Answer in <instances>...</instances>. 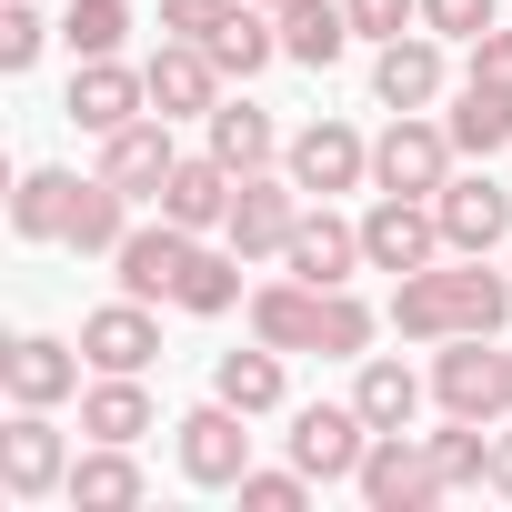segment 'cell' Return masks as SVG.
Instances as JSON below:
<instances>
[{
    "mask_svg": "<svg viewBox=\"0 0 512 512\" xmlns=\"http://www.w3.org/2000/svg\"><path fill=\"white\" fill-rule=\"evenodd\" d=\"M231 11H241V0H161V31H181V41H211Z\"/></svg>",
    "mask_w": 512,
    "mask_h": 512,
    "instance_id": "ab89813d",
    "label": "cell"
},
{
    "mask_svg": "<svg viewBox=\"0 0 512 512\" xmlns=\"http://www.w3.org/2000/svg\"><path fill=\"white\" fill-rule=\"evenodd\" d=\"M211 61H221V81H251L262 61H282V11H262V0H241V11L201 41Z\"/></svg>",
    "mask_w": 512,
    "mask_h": 512,
    "instance_id": "f1b7e54d",
    "label": "cell"
},
{
    "mask_svg": "<svg viewBox=\"0 0 512 512\" xmlns=\"http://www.w3.org/2000/svg\"><path fill=\"white\" fill-rule=\"evenodd\" d=\"M141 432H161L141 372H91L81 382V442H141Z\"/></svg>",
    "mask_w": 512,
    "mask_h": 512,
    "instance_id": "7402d4cb",
    "label": "cell"
},
{
    "mask_svg": "<svg viewBox=\"0 0 512 512\" xmlns=\"http://www.w3.org/2000/svg\"><path fill=\"white\" fill-rule=\"evenodd\" d=\"M81 342H61V332H21L11 352H0V392L11 402H31V412H61L71 392H81Z\"/></svg>",
    "mask_w": 512,
    "mask_h": 512,
    "instance_id": "5bb4252c",
    "label": "cell"
},
{
    "mask_svg": "<svg viewBox=\"0 0 512 512\" xmlns=\"http://www.w3.org/2000/svg\"><path fill=\"white\" fill-rule=\"evenodd\" d=\"M352 41H362V31H352V11H342V0H282V61L332 71Z\"/></svg>",
    "mask_w": 512,
    "mask_h": 512,
    "instance_id": "d4e9b609",
    "label": "cell"
},
{
    "mask_svg": "<svg viewBox=\"0 0 512 512\" xmlns=\"http://www.w3.org/2000/svg\"><path fill=\"white\" fill-rule=\"evenodd\" d=\"M452 161H462V151H452V121L392 111V131L372 141V191H422V201H432V191L452 181Z\"/></svg>",
    "mask_w": 512,
    "mask_h": 512,
    "instance_id": "8992f818",
    "label": "cell"
},
{
    "mask_svg": "<svg viewBox=\"0 0 512 512\" xmlns=\"http://www.w3.org/2000/svg\"><path fill=\"white\" fill-rule=\"evenodd\" d=\"M282 272H302V282H352V272H372V262H362V221H342L332 201L302 211V231L282 241Z\"/></svg>",
    "mask_w": 512,
    "mask_h": 512,
    "instance_id": "44dd1931",
    "label": "cell"
},
{
    "mask_svg": "<svg viewBox=\"0 0 512 512\" xmlns=\"http://www.w3.org/2000/svg\"><path fill=\"white\" fill-rule=\"evenodd\" d=\"M372 302L352 292V282H302V272H282V282H262L251 292V342H272V352H322V362H362L372 352Z\"/></svg>",
    "mask_w": 512,
    "mask_h": 512,
    "instance_id": "7a4b0ae2",
    "label": "cell"
},
{
    "mask_svg": "<svg viewBox=\"0 0 512 512\" xmlns=\"http://www.w3.org/2000/svg\"><path fill=\"white\" fill-rule=\"evenodd\" d=\"M492 492H512V412L492 422Z\"/></svg>",
    "mask_w": 512,
    "mask_h": 512,
    "instance_id": "60d3db41",
    "label": "cell"
},
{
    "mask_svg": "<svg viewBox=\"0 0 512 512\" xmlns=\"http://www.w3.org/2000/svg\"><path fill=\"white\" fill-rule=\"evenodd\" d=\"M352 492H362L372 512H432V502H442V462H432V432H372V452H362Z\"/></svg>",
    "mask_w": 512,
    "mask_h": 512,
    "instance_id": "5b68a950",
    "label": "cell"
},
{
    "mask_svg": "<svg viewBox=\"0 0 512 512\" xmlns=\"http://www.w3.org/2000/svg\"><path fill=\"white\" fill-rule=\"evenodd\" d=\"M131 241V191L121 181H81V211H71V251H81V262H111V251Z\"/></svg>",
    "mask_w": 512,
    "mask_h": 512,
    "instance_id": "4dcf8cb0",
    "label": "cell"
},
{
    "mask_svg": "<svg viewBox=\"0 0 512 512\" xmlns=\"http://www.w3.org/2000/svg\"><path fill=\"white\" fill-rule=\"evenodd\" d=\"M432 402H442L452 422H502V412H512V382H502L492 332H462V342L432 352Z\"/></svg>",
    "mask_w": 512,
    "mask_h": 512,
    "instance_id": "52a82bcc",
    "label": "cell"
},
{
    "mask_svg": "<svg viewBox=\"0 0 512 512\" xmlns=\"http://www.w3.org/2000/svg\"><path fill=\"white\" fill-rule=\"evenodd\" d=\"M302 211H312V191H302L292 171H241V191H231V221H221V241L241 251V262H282V241L302 231Z\"/></svg>",
    "mask_w": 512,
    "mask_h": 512,
    "instance_id": "3957f363",
    "label": "cell"
},
{
    "mask_svg": "<svg viewBox=\"0 0 512 512\" xmlns=\"http://www.w3.org/2000/svg\"><path fill=\"white\" fill-rule=\"evenodd\" d=\"M502 382H512V352H502Z\"/></svg>",
    "mask_w": 512,
    "mask_h": 512,
    "instance_id": "b9f144b4",
    "label": "cell"
},
{
    "mask_svg": "<svg viewBox=\"0 0 512 512\" xmlns=\"http://www.w3.org/2000/svg\"><path fill=\"white\" fill-rule=\"evenodd\" d=\"M71 442H61V422L51 412H31V402H11V432H0V492L11 502H51L61 482H71Z\"/></svg>",
    "mask_w": 512,
    "mask_h": 512,
    "instance_id": "9c48e42d",
    "label": "cell"
},
{
    "mask_svg": "<svg viewBox=\"0 0 512 512\" xmlns=\"http://www.w3.org/2000/svg\"><path fill=\"white\" fill-rule=\"evenodd\" d=\"M61 41H71V61H121L131 11H121V0H71V11H61Z\"/></svg>",
    "mask_w": 512,
    "mask_h": 512,
    "instance_id": "836d02e7",
    "label": "cell"
},
{
    "mask_svg": "<svg viewBox=\"0 0 512 512\" xmlns=\"http://www.w3.org/2000/svg\"><path fill=\"white\" fill-rule=\"evenodd\" d=\"M422 372L412 362H392V352H362V372H352V402H362V422L372 432H412V412H422Z\"/></svg>",
    "mask_w": 512,
    "mask_h": 512,
    "instance_id": "cb8c5ba5",
    "label": "cell"
},
{
    "mask_svg": "<svg viewBox=\"0 0 512 512\" xmlns=\"http://www.w3.org/2000/svg\"><path fill=\"white\" fill-rule=\"evenodd\" d=\"M432 462H442V492H472V482H492V422H452V412H442V432H432Z\"/></svg>",
    "mask_w": 512,
    "mask_h": 512,
    "instance_id": "d6a6232c",
    "label": "cell"
},
{
    "mask_svg": "<svg viewBox=\"0 0 512 512\" xmlns=\"http://www.w3.org/2000/svg\"><path fill=\"white\" fill-rule=\"evenodd\" d=\"M432 211H442V251H502L512 241V201L492 171H452L432 191Z\"/></svg>",
    "mask_w": 512,
    "mask_h": 512,
    "instance_id": "2e32d148",
    "label": "cell"
},
{
    "mask_svg": "<svg viewBox=\"0 0 512 512\" xmlns=\"http://www.w3.org/2000/svg\"><path fill=\"white\" fill-rule=\"evenodd\" d=\"M71 211H81V171H21V191H11L21 241H71Z\"/></svg>",
    "mask_w": 512,
    "mask_h": 512,
    "instance_id": "83f0119b",
    "label": "cell"
},
{
    "mask_svg": "<svg viewBox=\"0 0 512 512\" xmlns=\"http://www.w3.org/2000/svg\"><path fill=\"white\" fill-rule=\"evenodd\" d=\"M231 302H241V251H231V241H221V251H211V241H191V262H181V292H171V312H191V322H221Z\"/></svg>",
    "mask_w": 512,
    "mask_h": 512,
    "instance_id": "f546056e",
    "label": "cell"
},
{
    "mask_svg": "<svg viewBox=\"0 0 512 512\" xmlns=\"http://www.w3.org/2000/svg\"><path fill=\"white\" fill-rule=\"evenodd\" d=\"M362 262L372 272H422V262H442V211L422 201V191H382L372 211H362Z\"/></svg>",
    "mask_w": 512,
    "mask_h": 512,
    "instance_id": "ba28073f",
    "label": "cell"
},
{
    "mask_svg": "<svg viewBox=\"0 0 512 512\" xmlns=\"http://www.w3.org/2000/svg\"><path fill=\"white\" fill-rule=\"evenodd\" d=\"M191 241H201V231H181V221H131V241L111 251L121 292H131V302H171V292H181V262H191Z\"/></svg>",
    "mask_w": 512,
    "mask_h": 512,
    "instance_id": "d6986e66",
    "label": "cell"
},
{
    "mask_svg": "<svg viewBox=\"0 0 512 512\" xmlns=\"http://www.w3.org/2000/svg\"><path fill=\"white\" fill-rule=\"evenodd\" d=\"M81 362L91 372H151L161 362V312L151 302H101V312H81Z\"/></svg>",
    "mask_w": 512,
    "mask_h": 512,
    "instance_id": "e0dca14e",
    "label": "cell"
},
{
    "mask_svg": "<svg viewBox=\"0 0 512 512\" xmlns=\"http://www.w3.org/2000/svg\"><path fill=\"white\" fill-rule=\"evenodd\" d=\"M442 91H452L442 31H402V41H372V101H382V111H432Z\"/></svg>",
    "mask_w": 512,
    "mask_h": 512,
    "instance_id": "8fae6325",
    "label": "cell"
},
{
    "mask_svg": "<svg viewBox=\"0 0 512 512\" xmlns=\"http://www.w3.org/2000/svg\"><path fill=\"white\" fill-rule=\"evenodd\" d=\"M231 191H241V171H231L221 151H181V171L161 181V221H181V231H221V221H231Z\"/></svg>",
    "mask_w": 512,
    "mask_h": 512,
    "instance_id": "ffe728a7",
    "label": "cell"
},
{
    "mask_svg": "<svg viewBox=\"0 0 512 512\" xmlns=\"http://www.w3.org/2000/svg\"><path fill=\"white\" fill-rule=\"evenodd\" d=\"M51 31H61V21H41L31 0H11V11H0V71H31V61L51 51Z\"/></svg>",
    "mask_w": 512,
    "mask_h": 512,
    "instance_id": "e575fe53",
    "label": "cell"
},
{
    "mask_svg": "<svg viewBox=\"0 0 512 512\" xmlns=\"http://www.w3.org/2000/svg\"><path fill=\"white\" fill-rule=\"evenodd\" d=\"M282 362H292V352H272V342L221 352V362H211V392H221L231 412H251V422H262V412H282V392H292V382H282Z\"/></svg>",
    "mask_w": 512,
    "mask_h": 512,
    "instance_id": "484cf974",
    "label": "cell"
},
{
    "mask_svg": "<svg viewBox=\"0 0 512 512\" xmlns=\"http://www.w3.org/2000/svg\"><path fill=\"white\" fill-rule=\"evenodd\" d=\"M141 492H151V482H141L131 442H81V462H71V482H61L71 512H131Z\"/></svg>",
    "mask_w": 512,
    "mask_h": 512,
    "instance_id": "603a6c76",
    "label": "cell"
},
{
    "mask_svg": "<svg viewBox=\"0 0 512 512\" xmlns=\"http://www.w3.org/2000/svg\"><path fill=\"white\" fill-rule=\"evenodd\" d=\"M171 452H181V482H201V492H241V472H251V412H231V402L211 392L201 412L171 422Z\"/></svg>",
    "mask_w": 512,
    "mask_h": 512,
    "instance_id": "277c9868",
    "label": "cell"
},
{
    "mask_svg": "<svg viewBox=\"0 0 512 512\" xmlns=\"http://www.w3.org/2000/svg\"><path fill=\"white\" fill-rule=\"evenodd\" d=\"M181 171V141H171V121L161 111H141V121H121L111 141H101V181H121L131 201H161V181Z\"/></svg>",
    "mask_w": 512,
    "mask_h": 512,
    "instance_id": "ac0fdd59",
    "label": "cell"
},
{
    "mask_svg": "<svg viewBox=\"0 0 512 512\" xmlns=\"http://www.w3.org/2000/svg\"><path fill=\"white\" fill-rule=\"evenodd\" d=\"M201 151H221L231 171H272V161H282V131H272L262 101H221V111L201 121Z\"/></svg>",
    "mask_w": 512,
    "mask_h": 512,
    "instance_id": "4316f807",
    "label": "cell"
},
{
    "mask_svg": "<svg viewBox=\"0 0 512 512\" xmlns=\"http://www.w3.org/2000/svg\"><path fill=\"white\" fill-rule=\"evenodd\" d=\"M141 71H151V111H161V121H211V111H221V61H211L201 41L161 31V51H151Z\"/></svg>",
    "mask_w": 512,
    "mask_h": 512,
    "instance_id": "9a60e30c",
    "label": "cell"
},
{
    "mask_svg": "<svg viewBox=\"0 0 512 512\" xmlns=\"http://www.w3.org/2000/svg\"><path fill=\"white\" fill-rule=\"evenodd\" d=\"M282 171H292L312 201H332V191H362V181H372V141L322 111V121H302V131L282 141Z\"/></svg>",
    "mask_w": 512,
    "mask_h": 512,
    "instance_id": "30bf717a",
    "label": "cell"
},
{
    "mask_svg": "<svg viewBox=\"0 0 512 512\" xmlns=\"http://www.w3.org/2000/svg\"><path fill=\"white\" fill-rule=\"evenodd\" d=\"M462 51H472V71H462V81H482V91H512V31H502V21H492L482 41H462Z\"/></svg>",
    "mask_w": 512,
    "mask_h": 512,
    "instance_id": "f35d334b",
    "label": "cell"
},
{
    "mask_svg": "<svg viewBox=\"0 0 512 512\" xmlns=\"http://www.w3.org/2000/svg\"><path fill=\"white\" fill-rule=\"evenodd\" d=\"M452 151H472V161L512 151V91H482V81H462V101H452Z\"/></svg>",
    "mask_w": 512,
    "mask_h": 512,
    "instance_id": "1f68e13d",
    "label": "cell"
},
{
    "mask_svg": "<svg viewBox=\"0 0 512 512\" xmlns=\"http://www.w3.org/2000/svg\"><path fill=\"white\" fill-rule=\"evenodd\" d=\"M262 11H282V0H262Z\"/></svg>",
    "mask_w": 512,
    "mask_h": 512,
    "instance_id": "7bdbcfd3",
    "label": "cell"
},
{
    "mask_svg": "<svg viewBox=\"0 0 512 512\" xmlns=\"http://www.w3.org/2000/svg\"><path fill=\"white\" fill-rule=\"evenodd\" d=\"M502 21V0H422V31H442V41H482Z\"/></svg>",
    "mask_w": 512,
    "mask_h": 512,
    "instance_id": "8d00e7d4",
    "label": "cell"
},
{
    "mask_svg": "<svg viewBox=\"0 0 512 512\" xmlns=\"http://www.w3.org/2000/svg\"><path fill=\"white\" fill-rule=\"evenodd\" d=\"M61 111H71V131L111 141L121 121H141V111H151V71H131V61H71V91H61Z\"/></svg>",
    "mask_w": 512,
    "mask_h": 512,
    "instance_id": "7c38bea8",
    "label": "cell"
},
{
    "mask_svg": "<svg viewBox=\"0 0 512 512\" xmlns=\"http://www.w3.org/2000/svg\"><path fill=\"white\" fill-rule=\"evenodd\" d=\"M362 452H372L362 402H302V412H292V462H302L312 482H352Z\"/></svg>",
    "mask_w": 512,
    "mask_h": 512,
    "instance_id": "4fadbf2b",
    "label": "cell"
},
{
    "mask_svg": "<svg viewBox=\"0 0 512 512\" xmlns=\"http://www.w3.org/2000/svg\"><path fill=\"white\" fill-rule=\"evenodd\" d=\"M502 322H512V282L492 272V251H442V262L392 282L402 342H462V332H502Z\"/></svg>",
    "mask_w": 512,
    "mask_h": 512,
    "instance_id": "6da1fadb",
    "label": "cell"
},
{
    "mask_svg": "<svg viewBox=\"0 0 512 512\" xmlns=\"http://www.w3.org/2000/svg\"><path fill=\"white\" fill-rule=\"evenodd\" d=\"M241 502H251V512H302V502H312V472H302V462H292V472H262V462H251V472H241Z\"/></svg>",
    "mask_w": 512,
    "mask_h": 512,
    "instance_id": "d590c367",
    "label": "cell"
},
{
    "mask_svg": "<svg viewBox=\"0 0 512 512\" xmlns=\"http://www.w3.org/2000/svg\"><path fill=\"white\" fill-rule=\"evenodd\" d=\"M342 11H352L362 41H402V31H422V0H342Z\"/></svg>",
    "mask_w": 512,
    "mask_h": 512,
    "instance_id": "74e56055",
    "label": "cell"
}]
</instances>
